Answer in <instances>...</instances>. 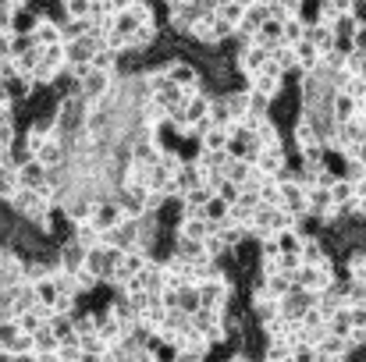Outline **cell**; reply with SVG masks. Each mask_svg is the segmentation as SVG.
<instances>
[{
  "instance_id": "26",
  "label": "cell",
  "mask_w": 366,
  "mask_h": 362,
  "mask_svg": "<svg viewBox=\"0 0 366 362\" xmlns=\"http://www.w3.org/2000/svg\"><path fill=\"white\" fill-rule=\"evenodd\" d=\"M259 359H267V362H288V359H292V345H288V341H267V345L259 348Z\"/></svg>"
},
{
  "instance_id": "23",
  "label": "cell",
  "mask_w": 366,
  "mask_h": 362,
  "mask_svg": "<svg viewBox=\"0 0 366 362\" xmlns=\"http://www.w3.org/2000/svg\"><path fill=\"white\" fill-rule=\"evenodd\" d=\"M228 210H232V203H224L221 196H210V199H207V206H203V217L210 221V228H217V224H224V221H228Z\"/></svg>"
},
{
  "instance_id": "35",
  "label": "cell",
  "mask_w": 366,
  "mask_h": 362,
  "mask_svg": "<svg viewBox=\"0 0 366 362\" xmlns=\"http://www.w3.org/2000/svg\"><path fill=\"white\" fill-rule=\"evenodd\" d=\"M18 142V121H0V149H11Z\"/></svg>"
},
{
  "instance_id": "30",
  "label": "cell",
  "mask_w": 366,
  "mask_h": 362,
  "mask_svg": "<svg viewBox=\"0 0 366 362\" xmlns=\"http://www.w3.org/2000/svg\"><path fill=\"white\" fill-rule=\"evenodd\" d=\"M54 359L57 362H79L82 359V345H79V338H71V341H57Z\"/></svg>"
},
{
  "instance_id": "3",
  "label": "cell",
  "mask_w": 366,
  "mask_h": 362,
  "mask_svg": "<svg viewBox=\"0 0 366 362\" xmlns=\"http://www.w3.org/2000/svg\"><path fill=\"white\" fill-rule=\"evenodd\" d=\"M118 252H122V248H111V245H104V241H100V245H89V248H86V263H82V266H86L93 277H100V284H104V281L114 273Z\"/></svg>"
},
{
  "instance_id": "2",
  "label": "cell",
  "mask_w": 366,
  "mask_h": 362,
  "mask_svg": "<svg viewBox=\"0 0 366 362\" xmlns=\"http://www.w3.org/2000/svg\"><path fill=\"white\" fill-rule=\"evenodd\" d=\"M118 86V71H104V68H86L82 75H79V93L93 104V100H100L104 93H111Z\"/></svg>"
},
{
  "instance_id": "9",
  "label": "cell",
  "mask_w": 366,
  "mask_h": 362,
  "mask_svg": "<svg viewBox=\"0 0 366 362\" xmlns=\"http://www.w3.org/2000/svg\"><path fill=\"white\" fill-rule=\"evenodd\" d=\"M29 36H32L36 46L64 43V25H61V18H54V14H39V21H36V29H32Z\"/></svg>"
},
{
  "instance_id": "21",
  "label": "cell",
  "mask_w": 366,
  "mask_h": 362,
  "mask_svg": "<svg viewBox=\"0 0 366 362\" xmlns=\"http://www.w3.org/2000/svg\"><path fill=\"white\" fill-rule=\"evenodd\" d=\"M228 139H232V131H228L224 124H214V128H207L196 142H199V149H228Z\"/></svg>"
},
{
  "instance_id": "28",
  "label": "cell",
  "mask_w": 366,
  "mask_h": 362,
  "mask_svg": "<svg viewBox=\"0 0 366 362\" xmlns=\"http://www.w3.org/2000/svg\"><path fill=\"white\" fill-rule=\"evenodd\" d=\"M263 288H267L274 298H281V295H288L295 284H292V277H288V273H270V277H263Z\"/></svg>"
},
{
  "instance_id": "18",
  "label": "cell",
  "mask_w": 366,
  "mask_h": 362,
  "mask_svg": "<svg viewBox=\"0 0 366 362\" xmlns=\"http://www.w3.org/2000/svg\"><path fill=\"white\" fill-rule=\"evenodd\" d=\"M295 57H299V71L320 68V46L310 43V39H299V43H295Z\"/></svg>"
},
{
  "instance_id": "36",
  "label": "cell",
  "mask_w": 366,
  "mask_h": 362,
  "mask_svg": "<svg viewBox=\"0 0 366 362\" xmlns=\"http://www.w3.org/2000/svg\"><path fill=\"white\" fill-rule=\"evenodd\" d=\"M203 248H207V256H210V259H217L221 252H228V245L221 241V235H217V231H210V235L203 238Z\"/></svg>"
},
{
  "instance_id": "33",
  "label": "cell",
  "mask_w": 366,
  "mask_h": 362,
  "mask_svg": "<svg viewBox=\"0 0 366 362\" xmlns=\"http://www.w3.org/2000/svg\"><path fill=\"white\" fill-rule=\"evenodd\" d=\"M239 192H242V185H239V181H232V178H224V174L214 181V196H221L224 203H235V199H239Z\"/></svg>"
},
{
  "instance_id": "20",
  "label": "cell",
  "mask_w": 366,
  "mask_h": 362,
  "mask_svg": "<svg viewBox=\"0 0 366 362\" xmlns=\"http://www.w3.org/2000/svg\"><path fill=\"white\" fill-rule=\"evenodd\" d=\"M327 196H331L335 206H342V203H349V199L356 196V181H349L345 174H335L331 185H327Z\"/></svg>"
},
{
  "instance_id": "27",
  "label": "cell",
  "mask_w": 366,
  "mask_h": 362,
  "mask_svg": "<svg viewBox=\"0 0 366 362\" xmlns=\"http://www.w3.org/2000/svg\"><path fill=\"white\" fill-rule=\"evenodd\" d=\"M256 192H259V203H267V206H281V188H277V178H263V181L256 185Z\"/></svg>"
},
{
  "instance_id": "13",
  "label": "cell",
  "mask_w": 366,
  "mask_h": 362,
  "mask_svg": "<svg viewBox=\"0 0 366 362\" xmlns=\"http://www.w3.org/2000/svg\"><path fill=\"white\" fill-rule=\"evenodd\" d=\"M214 228H210V221L203 217V213H196V217H178V224H174V238H196L203 241L210 235Z\"/></svg>"
},
{
  "instance_id": "12",
  "label": "cell",
  "mask_w": 366,
  "mask_h": 362,
  "mask_svg": "<svg viewBox=\"0 0 366 362\" xmlns=\"http://www.w3.org/2000/svg\"><path fill=\"white\" fill-rule=\"evenodd\" d=\"M356 111H360V100H356V96H349V93H331V96H327V114H331L335 124L352 121Z\"/></svg>"
},
{
  "instance_id": "25",
  "label": "cell",
  "mask_w": 366,
  "mask_h": 362,
  "mask_svg": "<svg viewBox=\"0 0 366 362\" xmlns=\"http://www.w3.org/2000/svg\"><path fill=\"white\" fill-rule=\"evenodd\" d=\"M302 29H306V21H302L299 14L281 18V43H299V39H302Z\"/></svg>"
},
{
  "instance_id": "17",
  "label": "cell",
  "mask_w": 366,
  "mask_h": 362,
  "mask_svg": "<svg viewBox=\"0 0 366 362\" xmlns=\"http://www.w3.org/2000/svg\"><path fill=\"white\" fill-rule=\"evenodd\" d=\"M36 21H39V11L29 4V7H18L14 11V18H11V32L14 36H29L32 29H36Z\"/></svg>"
},
{
  "instance_id": "11",
  "label": "cell",
  "mask_w": 366,
  "mask_h": 362,
  "mask_svg": "<svg viewBox=\"0 0 366 362\" xmlns=\"http://www.w3.org/2000/svg\"><path fill=\"white\" fill-rule=\"evenodd\" d=\"M39 164H46V167H57V164H64L68 160V149H64V139L61 135H46L39 146H36V153H32Z\"/></svg>"
},
{
  "instance_id": "37",
  "label": "cell",
  "mask_w": 366,
  "mask_h": 362,
  "mask_svg": "<svg viewBox=\"0 0 366 362\" xmlns=\"http://www.w3.org/2000/svg\"><path fill=\"white\" fill-rule=\"evenodd\" d=\"M11 57H14V32L0 29V61H11Z\"/></svg>"
},
{
  "instance_id": "8",
  "label": "cell",
  "mask_w": 366,
  "mask_h": 362,
  "mask_svg": "<svg viewBox=\"0 0 366 362\" xmlns=\"http://www.w3.org/2000/svg\"><path fill=\"white\" fill-rule=\"evenodd\" d=\"M146 188L149 185H118L111 196L122 203V210L128 217H139V213H146Z\"/></svg>"
},
{
  "instance_id": "22",
  "label": "cell",
  "mask_w": 366,
  "mask_h": 362,
  "mask_svg": "<svg viewBox=\"0 0 366 362\" xmlns=\"http://www.w3.org/2000/svg\"><path fill=\"white\" fill-rule=\"evenodd\" d=\"M302 39H310V43H317V46L324 50V46H331V43H335V32H331V25H324V21H306Z\"/></svg>"
},
{
  "instance_id": "31",
  "label": "cell",
  "mask_w": 366,
  "mask_h": 362,
  "mask_svg": "<svg viewBox=\"0 0 366 362\" xmlns=\"http://www.w3.org/2000/svg\"><path fill=\"white\" fill-rule=\"evenodd\" d=\"M182 96H185V93H182L174 82H164V86L153 93V100H157L160 107H174V104H182Z\"/></svg>"
},
{
  "instance_id": "6",
  "label": "cell",
  "mask_w": 366,
  "mask_h": 362,
  "mask_svg": "<svg viewBox=\"0 0 366 362\" xmlns=\"http://www.w3.org/2000/svg\"><path fill=\"white\" fill-rule=\"evenodd\" d=\"M277 188H281V206L288 213L302 217L306 213V185L295 174H285V178H277Z\"/></svg>"
},
{
  "instance_id": "38",
  "label": "cell",
  "mask_w": 366,
  "mask_h": 362,
  "mask_svg": "<svg viewBox=\"0 0 366 362\" xmlns=\"http://www.w3.org/2000/svg\"><path fill=\"white\" fill-rule=\"evenodd\" d=\"M363 100H366V96H363Z\"/></svg>"
},
{
  "instance_id": "32",
  "label": "cell",
  "mask_w": 366,
  "mask_h": 362,
  "mask_svg": "<svg viewBox=\"0 0 366 362\" xmlns=\"http://www.w3.org/2000/svg\"><path fill=\"white\" fill-rule=\"evenodd\" d=\"M299 156H302V164H310V167H320V164H324V156H327V146L317 139V142L302 146V149H299Z\"/></svg>"
},
{
  "instance_id": "19",
  "label": "cell",
  "mask_w": 366,
  "mask_h": 362,
  "mask_svg": "<svg viewBox=\"0 0 366 362\" xmlns=\"http://www.w3.org/2000/svg\"><path fill=\"white\" fill-rule=\"evenodd\" d=\"M270 61L288 75V71H299V57H295V43H277L274 50H270Z\"/></svg>"
},
{
  "instance_id": "24",
  "label": "cell",
  "mask_w": 366,
  "mask_h": 362,
  "mask_svg": "<svg viewBox=\"0 0 366 362\" xmlns=\"http://www.w3.org/2000/svg\"><path fill=\"white\" fill-rule=\"evenodd\" d=\"M71 238L82 241L86 248H89V245H100V228H97L93 221H79V224H71Z\"/></svg>"
},
{
  "instance_id": "29",
  "label": "cell",
  "mask_w": 366,
  "mask_h": 362,
  "mask_svg": "<svg viewBox=\"0 0 366 362\" xmlns=\"http://www.w3.org/2000/svg\"><path fill=\"white\" fill-rule=\"evenodd\" d=\"M32 291H36V306H54V298H57V284H54V277L36 281Z\"/></svg>"
},
{
  "instance_id": "4",
  "label": "cell",
  "mask_w": 366,
  "mask_h": 362,
  "mask_svg": "<svg viewBox=\"0 0 366 362\" xmlns=\"http://www.w3.org/2000/svg\"><path fill=\"white\" fill-rule=\"evenodd\" d=\"M267 61H270V46H259V43H245V46H239V50L232 54V64H235L239 75L259 71Z\"/></svg>"
},
{
  "instance_id": "1",
  "label": "cell",
  "mask_w": 366,
  "mask_h": 362,
  "mask_svg": "<svg viewBox=\"0 0 366 362\" xmlns=\"http://www.w3.org/2000/svg\"><path fill=\"white\" fill-rule=\"evenodd\" d=\"M164 75H167V82H174L182 93L207 89V86H203V71H199V64L189 61V57H171V61H164ZM207 93H210V89H207Z\"/></svg>"
},
{
  "instance_id": "16",
  "label": "cell",
  "mask_w": 366,
  "mask_h": 362,
  "mask_svg": "<svg viewBox=\"0 0 366 362\" xmlns=\"http://www.w3.org/2000/svg\"><path fill=\"white\" fill-rule=\"evenodd\" d=\"M317 139H320V135H317L313 121L295 114V121H292V142H295V149H302V146H310V142H317Z\"/></svg>"
},
{
  "instance_id": "15",
  "label": "cell",
  "mask_w": 366,
  "mask_h": 362,
  "mask_svg": "<svg viewBox=\"0 0 366 362\" xmlns=\"http://www.w3.org/2000/svg\"><path fill=\"white\" fill-rule=\"evenodd\" d=\"M54 348H57V338L50 334L46 323L39 331H32V356L29 359H54Z\"/></svg>"
},
{
  "instance_id": "34",
  "label": "cell",
  "mask_w": 366,
  "mask_h": 362,
  "mask_svg": "<svg viewBox=\"0 0 366 362\" xmlns=\"http://www.w3.org/2000/svg\"><path fill=\"white\" fill-rule=\"evenodd\" d=\"M342 164H345V178L349 181H360V178H366V156H342Z\"/></svg>"
},
{
  "instance_id": "10",
  "label": "cell",
  "mask_w": 366,
  "mask_h": 362,
  "mask_svg": "<svg viewBox=\"0 0 366 362\" xmlns=\"http://www.w3.org/2000/svg\"><path fill=\"white\" fill-rule=\"evenodd\" d=\"M14 178L21 188H39L46 181V164H39L36 156H25L21 164H14Z\"/></svg>"
},
{
  "instance_id": "14",
  "label": "cell",
  "mask_w": 366,
  "mask_h": 362,
  "mask_svg": "<svg viewBox=\"0 0 366 362\" xmlns=\"http://www.w3.org/2000/svg\"><path fill=\"white\" fill-rule=\"evenodd\" d=\"M345 273H349V281H352V284H366V245H349Z\"/></svg>"
},
{
  "instance_id": "5",
  "label": "cell",
  "mask_w": 366,
  "mask_h": 362,
  "mask_svg": "<svg viewBox=\"0 0 366 362\" xmlns=\"http://www.w3.org/2000/svg\"><path fill=\"white\" fill-rule=\"evenodd\" d=\"M252 164H256L263 174L281 178V174H285V167H288V149H285V142H277V146H259V149H256V156H252Z\"/></svg>"
},
{
  "instance_id": "7",
  "label": "cell",
  "mask_w": 366,
  "mask_h": 362,
  "mask_svg": "<svg viewBox=\"0 0 366 362\" xmlns=\"http://www.w3.org/2000/svg\"><path fill=\"white\" fill-rule=\"evenodd\" d=\"M310 306H313V295H310V291H302V288H292L288 295H281V298H277V313H281L285 320H295V323L302 320V313H306Z\"/></svg>"
}]
</instances>
